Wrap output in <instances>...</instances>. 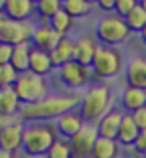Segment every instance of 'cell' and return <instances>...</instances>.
Listing matches in <instances>:
<instances>
[{"instance_id": "34", "label": "cell", "mask_w": 146, "mask_h": 158, "mask_svg": "<svg viewBox=\"0 0 146 158\" xmlns=\"http://www.w3.org/2000/svg\"><path fill=\"white\" fill-rule=\"evenodd\" d=\"M95 6H98L104 14H112L114 8H116V0H98V4H95Z\"/></svg>"}, {"instance_id": "30", "label": "cell", "mask_w": 146, "mask_h": 158, "mask_svg": "<svg viewBox=\"0 0 146 158\" xmlns=\"http://www.w3.org/2000/svg\"><path fill=\"white\" fill-rule=\"evenodd\" d=\"M136 6V0H116V8H114V14H118L122 19H126L128 12Z\"/></svg>"}, {"instance_id": "33", "label": "cell", "mask_w": 146, "mask_h": 158, "mask_svg": "<svg viewBox=\"0 0 146 158\" xmlns=\"http://www.w3.org/2000/svg\"><path fill=\"white\" fill-rule=\"evenodd\" d=\"M132 120H134V124H136L140 130H146V107L136 110V112L132 114Z\"/></svg>"}, {"instance_id": "26", "label": "cell", "mask_w": 146, "mask_h": 158, "mask_svg": "<svg viewBox=\"0 0 146 158\" xmlns=\"http://www.w3.org/2000/svg\"><path fill=\"white\" fill-rule=\"evenodd\" d=\"M63 10L73 19H83L94 10V2L90 0H63Z\"/></svg>"}, {"instance_id": "6", "label": "cell", "mask_w": 146, "mask_h": 158, "mask_svg": "<svg viewBox=\"0 0 146 158\" xmlns=\"http://www.w3.org/2000/svg\"><path fill=\"white\" fill-rule=\"evenodd\" d=\"M124 69V57L116 47L99 45L91 63V73L95 79H112Z\"/></svg>"}, {"instance_id": "41", "label": "cell", "mask_w": 146, "mask_h": 158, "mask_svg": "<svg viewBox=\"0 0 146 158\" xmlns=\"http://www.w3.org/2000/svg\"><path fill=\"white\" fill-rule=\"evenodd\" d=\"M87 158H91V156H87Z\"/></svg>"}, {"instance_id": "1", "label": "cell", "mask_w": 146, "mask_h": 158, "mask_svg": "<svg viewBox=\"0 0 146 158\" xmlns=\"http://www.w3.org/2000/svg\"><path fill=\"white\" fill-rule=\"evenodd\" d=\"M81 98L77 93H49L45 99L35 103H23L19 118L23 122H55L63 114L77 110Z\"/></svg>"}, {"instance_id": "12", "label": "cell", "mask_w": 146, "mask_h": 158, "mask_svg": "<svg viewBox=\"0 0 146 158\" xmlns=\"http://www.w3.org/2000/svg\"><path fill=\"white\" fill-rule=\"evenodd\" d=\"M83 126H85V120H83V116H81L79 107H77V110H71V112H67V114H63L61 118H57V120H55L57 134H59V138H63V140H71L77 132L81 130V128H83Z\"/></svg>"}, {"instance_id": "19", "label": "cell", "mask_w": 146, "mask_h": 158, "mask_svg": "<svg viewBox=\"0 0 146 158\" xmlns=\"http://www.w3.org/2000/svg\"><path fill=\"white\" fill-rule=\"evenodd\" d=\"M73 47H75V39L63 37L61 41H59V45L49 53L53 65H55L57 69H59L61 65H65V63H69V61H73Z\"/></svg>"}, {"instance_id": "4", "label": "cell", "mask_w": 146, "mask_h": 158, "mask_svg": "<svg viewBox=\"0 0 146 158\" xmlns=\"http://www.w3.org/2000/svg\"><path fill=\"white\" fill-rule=\"evenodd\" d=\"M132 31L128 28L126 20L118 14H104L102 19L95 23V39L99 45L104 47H116L120 43L128 41Z\"/></svg>"}, {"instance_id": "36", "label": "cell", "mask_w": 146, "mask_h": 158, "mask_svg": "<svg viewBox=\"0 0 146 158\" xmlns=\"http://www.w3.org/2000/svg\"><path fill=\"white\" fill-rule=\"evenodd\" d=\"M0 158H16V152H8V150L0 148Z\"/></svg>"}, {"instance_id": "9", "label": "cell", "mask_w": 146, "mask_h": 158, "mask_svg": "<svg viewBox=\"0 0 146 158\" xmlns=\"http://www.w3.org/2000/svg\"><path fill=\"white\" fill-rule=\"evenodd\" d=\"M95 140H98V128H95V124H85L83 128L69 140L73 158H87V156H91V150H94Z\"/></svg>"}, {"instance_id": "7", "label": "cell", "mask_w": 146, "mask_h": 158, "mask_svg": "<svg viewBox=\"0 0 146 158\" xmlns=\"http://www.w3.org/2000/svg\"><path fill=\"white\" fill-rule=\"evenodd\" d=\"M37 24L33 20H10L6 19L0 27V43L4 45H20V43H31L35 35Z\"/></svg>"}, {"instance_id": "18", "label": "cell", "mask_w": 146, "mask_h": 158, "mask_svg": "<svg viewBox=\"0 0 146 158\" xmlns=\"http://www.w3.org/2000/svg\"><path fill=\"white\" fill-rule=\"evenodd\" d=\"M35 12V2L31 0H6L4 16L10 20H28Z\"/></svg>"}, {"instance_id": "15", "label": "cell", "mask_w": 146, "mask_h": 158, "mask_svg": "<svg viewBox=\"0 0 146 158\" xmlns=\"http://www.w3.org/2000/svg\"><path fill=\"white\" fill-rule=\"evenodd\" d=\"M126 85L146 89V57H132L126 65Z\"/></svg>"}, {"instance_id": "23", "label": "cell", "mask_w": 146, "mask_h": 158, "mask_svg": "<svg viewBox=\"0 0 146 158\" xmlns=\"http://www.w3.org/2000/svg\"><path fill=\"white\" fill-rule=\"evenodd\" d=\"M31 51H33V43H20V45H14L12 51V61L10 65L19 73L28 71V61H31Z\"/></svg>"}, {"instance_id": "40", "label": "cell", "mask_w": 146, "mask_h": 158, "mask_svg": "<svg viewBox=\"0 0 146 158\" xmlns=\"http://www.w3.org/2000/svg\"><path fill=\"white\" fill-rule=\"evenodd\" d=\"M39 158H49V156H47V154H45V156H39Z\"/></svg>"}, {"instance_id": "27", "label": "cell", "mask_w": 146, "mask_h": 158, "mask_svg": "<svg viewBox=\"0 0 146 158\" xmlns=\"http://www.w3.org/2000/svg\"><path fill=\"white\" fill-rule=\"evenodd\" d=\"M124 20H126L128 28H130L132 33H138V35H140L142 31H144V27H146V10L142 8L140 2H136V6L128 12V16Z\"/></svg>"}, {"instance_id": "37", "label": "cell", "mask_w": 146, "mask_h": 158, "mask_svg": "<svg viewBox=\"0 0 146 158\" xmlns=\"http://www.w3.org/2000/svg\"><path fill=\"white\" fill-rule=\"evenodd\" d=\"M140 39H142V43H144V45H146V27H144V31H142V33H140Z\"/></svg>"}, {"instance_id": "31", "label": "cell", "mask_w": 146, "mask_h": 158, "mask_svg": "<svg viewBox=\"0 0 146 158\" xmlns=\"http://www.w3.org/2000/svg\"><path fill=\"white\" fill-rule=\"evenodd\" d=\"M12 51H14L12 45L0 43V65H10V61H12Z\"/></svg>"}, {"instance_id": "32", "label": "cell", "mask_w": 146, "mask_h": 158, "mask_svg": "<svg viewBox=\"0 0 146 158\" xmlns=\"http://www.w3.org/2000/svg\"><path fill=\"white\" fill-rule=\"evenodd\" d=\"M134 150H136L138 156H146V130H140V134H138L136 142H134Z\"/></svg>"}, {"instance_id": "3", "label": "cell", "mask_w": 146, "mask_h": 158, "mask_svg": "<svg viewBox=\"0 0 146 158\" xmlns=\"http://www.w3.org/2000/svg\"><path fill=\"white\" fill-rule=\"evenodd\" d=\"M112 87L108 83H91L81 95L79 112L85 124H98L99 118L112 110Z\"/></svg>"}, {"instance_id": "25", "label": "cell", "mask_w": 146, "mask_h": 158, "mask_svg": "<svg viewBox=\"0 0 146 158\" xmlns=\"http://www.w3.org/2000/svg\"><path fill=\"white\" fill-rule=\"evenodd\" d=\"M61 8H63L61 0H37L35 2V12L39 14L41 23H49Z\"/></svg>"}, {"instance_id": "29", "label": "cell", "mask_w": 146, "mask_h": 158, "mask_svg": "<svg viewBox=\"0 0 146 158\" xmlns=\"http://www.w3.org/2000/svg\"><path fill=\"white\" fill-rule=\"evenodd\" d=\"M19 71L14 69L12 65H0V87H10L16 83L19 79Z\"/></svg>"}, {"instance_id": "5", "label": "cell", "mask_w": 146, "mask_h": 158, "mask_svg": "<svg viewBox=\"0 0 146 158\" xmlns=\"http://www.w3.org/2000/svg\"><path fill=\"white\" fill-rule=\"evenodd\" d=\"M14 91L19 95L20 103H35V102L45 99L51 93V85H49L47 77L24 71V73L19 75L16 83H14Z\"/></svg>"}, {"instance_id": "13", "label": "cell", "mask_w": 146, "mask_h": 158, "mask_svg": "<svg viewBox=\"0 0 146 158\" xmlns=\"http://www.w3.org/2000/svg\"><path fill=\"white\" fill-rule=\"evenodd\" d=\"M124 114H126V112H124L120 106H114L112 110L106 114V116H102V118H99V122L95 124V128H98V136H102V138H112V140H116Z\"/></svg>"}, {"instance_id": "20", "label": "cell", "mask_w": 146, "mask_h": 158, "mask_svg": "<svg viewBox=\"0 0 146 158\" xmlns=\"http://www.w3.org/2000/svg\"><path fill=\"white\" fill-rule=\"evenodd\" d=\"M20 107H23V103H20L19 95L14 91V85L0 87V114H4V116H19Z\"/></svg>"}, {"instance_id": "22", "label": "cell", "mask_w": 146, "mask_h": 158, "mask_svg": "<svg viewBox=\"0 0 146 158\" xmlns=\"http://www.w3.org/2000/svg\"><path fill=\"white\" fill-rule=\"evenodd\" d=\"M120 150H122V146H120L118 140L98 136L94 150H91V158H118Z\"/></svg>"}, {"instance_id": "42", "label": "cell", "mask_w": 146, "mask_h": 158, "mask_svg": "<svg viewBox=\"0 0 146 158\" xmlns=\"http://www.w3.org/2000/svg\"><path fill=\"white\" fill-rule=\"evenodd\" d=\"M142 158H146V156H142Z\"/></svg>"}, {"instance_id": "38", "label": "cell", "mask_w": 146, "mask_h": 158, "mask_svg": "<svg viewBox=\"0 0 146 158\" xmlns=\"http://www.w3.org/2000/svg\"><path fill=\"white\" fill-rule=\"evenodd\" d=\"M4 4H6V0H0V14H4Z\"/></svg>"}, {"instance_id": "17", "label": "cell", "mask_w": 146, "mask_h": 158, "mask_svg": "<svg viewBox=\"0 0 146 158\" xmlns=\"http://www.w3.org/2000/svg\"><path fill=\"white\" fill-rule=\"evenodd\" d=\"M53 69H55V65H53V61H51V55L33 47L31 61H28V71L35 75H41V77H47V75L53 73Z\"/></svg>"}, {"instance_id": "28", "label": "cell", "mask_w": 146, "mask_h": 158, "mask_svg": "<svg viewBox=\"0 0 146 158\" xmlns=\"http://www.w3.org/2000/svg\"><path fill=\"white\" fill-rule=\"evenodd\" d=\"M49 158H73V152H71V146H69V140H63V138H57V142L49 148L47 152Z\"/></svg>"}, {"instance_id": "16", "label": "cell", "mask_w": 146, "mask_h": 158, "mask_svg": "<svg viewBox=\"0 0 146 158\" xmlns=\"http://www.w3.org/2000/svg\"><path fill=\"white\" fill-rule=\"evenodd\" d=\"M120 107L126 114H134L140 107H146V89L138 87H124L122 95H120Z\"/></svg>"}, {"instance_id": "21", "label": "cell", "mask_w": 146, "mask_h": 158, "mask_svg": "<svg viewBox=\"0 0 146 158\" xmlns=\"http://www.w3.org/2000/svg\"><path fill=\"white\" fill-rule=\"evenodd\" d=\"M138 134H140V128L134 124L132 114H124L122 124H120V130H118V136H116V140L120 142V146H124V148H126V146H134Z\"/></svg>"}, {"instance_id": "24", "label": "cell", "mask_w": 146, "mask_h": 158, "mask_svg": "<svg viewBox=\"0 0 146 158\" xmlns=\"http://www.w3.org/2000/svg\"><path fill=\"white\" fill-rule=\"evenodd\" d=\"M49 24L53 27V31H55L59 37H69V33L73 31V24H75V19L61 8L51 20H49Z\"/></svg>"}, {"instance_id": "10", "label": "cell", "mask_w": 146, "mask_h": 158, "mask_svg": "<svg viewBox=\"0 0 146 158\" xmlns=\"http://www.w3.org/2000/svg\"><path fill=\"white\" fill-rule=\"evenodd\" d=\"M99 49V43L95 39V33H87V35H81V37L75 39V47H73V61L81 63L85 67H91L94 63V57Z\"/></svg>"}, {"instance_id": "35", "label": "cell", "mask_w": 146, "mask_h": 158, "mask_svg": "<svg viewBox=\"0 0 146 158\" xmlns=\"http://www.w3.org/2000/svg\"><path fill=\"white\" fill-rule=\"evenodd\" d=\"M16 118H19V116H4V114H0V132L4 130L8 124H12Z\"/></svg>"}, {"instance_id": "11", "label": "cell", "mask_w": 146, "mask_h": 158, "mask_svg": "<svg viewBox=\"0 0 146 158\" xmlns=\"http://www.w3.org/2000/svg\"><path fill=\"white\" fill-rule=\"evenodd\" d=\"M24 126L27 122H23L20 118L8 124L4 130L0 132V148L8 150V152H19L23 150V136H24Z\"/></svg>"}, {"instance_id": "14", "label": "cell", "mask_w": 146, "mask_h": 158, "mask_svg": "<svg viewBox=\"0 0 146 158\" xmlns=\"http://www.w3.org/2000/svg\"><path fill=\"white\" fill-rule=\"evenodd\" d=\"M61 39L63 37H59L49 23H39L37 28H35V35H33V41L31 43H33L35 49H41V51H45V53H51L53 49L59 45Z\"/></svg>"}, {"instance_id": "8", "label": "cell", "mask_w": 146, "mask_h": 158, "mask_svg": "<svg viewBox=\"0 0 146 158\" xmlns=\"http://www.w3.org/2000/svg\"><path fill=\"white\" fill-rule=\"evenodd\" d=\"M57 75L61 79V83L69 89H87L91 81V67H85L77 61H69L65 65L57 69Z\"/></svg>"}, {"instance_id": "2", "label": "cell", "mask_w": 146, "mask_h": 158, "mask_svg": "<svg viewBox=\"0 0 146 158\" xmlns=\"http://www.w3.org/2000/svg\"><path fill=\"white\" fill-rule=\"evenodd\" d=\"M55 122H28L24 126V136H23V152L27 156H45L53 144L57 142Z\"/></svg>"}, {"instance_id": "39", "label": "cell", "mask_w": 146, "mask_h": 158, "mask_svg": "<svg viewBox=\"0 0 146 158\" xmlns=\"http://www.w3.org/2000/svg\"><path fill=\"white\" fill-rule=\"evenodd\" d=\"M140 4H142V8L146 10V0H140Z\"/></svg>"}]
</instances>
